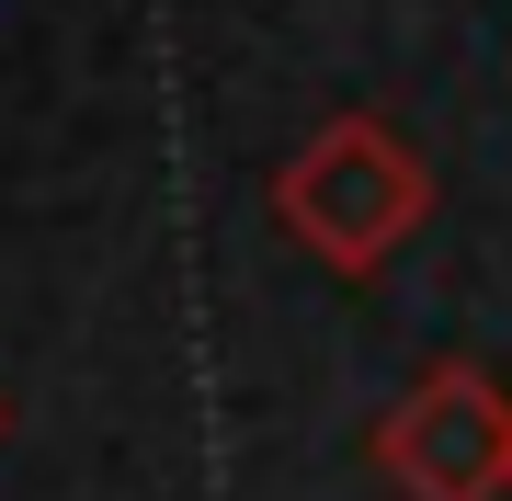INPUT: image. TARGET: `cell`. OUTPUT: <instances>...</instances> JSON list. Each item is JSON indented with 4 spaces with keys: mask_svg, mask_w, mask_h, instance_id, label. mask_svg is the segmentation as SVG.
I'll list each match as a JSON object with an SVG mask.
<instances>
[{
    "mask_svg": "<svg viewBox=\"0 0 512 501\" xmlns=\"http://www.w3.org/2000/svg\"><path fill=\"white\" fill-rule=\"evenodd\" d=\"M421 217H433V160L387 114H330L274 171V228L330 274H376L387 251L421 240Z\"/></svg>",
    "mask_w": 512,
    "mask_h": 501,
    "instance_id": "6da1fadb",
    "label": "cell"
},
{
    "mask_svg": "<svg viewBox=\"0 0 512 501\" xmlns=\"http://www.w3.org/2000/svg\"><path fill=\"white\" fill-rule=\"evenodd\" d=\"M365 445L399 501H501L512 490V388L467 353H444L376 410Z\"/></svg>",
    "mask_w": 512,
    "mask_h": 501,
    "instance_id": "7a4b0ae2",
    "label": "cell"
},
{
    "mask_svg": "<svg viewBox=\"0 0 512 501\" xmlns=\"http://www.w3.org/2000/svg\"><path fill=\"white\" fill-rule=\"evenodd\" d=\"M0 445H12V399H0Z\"/></svg>",
    "mask_w": 512,
    "mask_h": 501,
    "instance_id": "3957f363",
    "label": "cell"
}]
</instances>
